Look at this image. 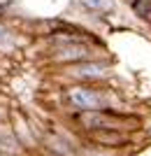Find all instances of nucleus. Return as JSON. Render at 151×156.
<instances>
[{
  "label": "nucleus",
  "mask_w": 151,
  "mask_h": 156,
  "mask_svg": "<svg viewBox=\"0 0 151 156\" xmlns=\"http://www.w3.org/2000/svg\"><path fill=\"white\" fill-rule=\"evenodd\" d=\"M72 124L81 133H95V130H121V133H135L142 126L135 114L123 110H98V112H79L72 114Z\"/></svg>",
  "instance_id": "2"
},
{
  "label": "nucleus",
  "mask_w": 151,
  "mask_h": 156,
  "mask_svg": "<svg viewBox=\"0 0 151 156\" xmlns=\"http://www.w3.org/2000/svg\"><path fill=\"white\" fill-rule=\"evenodd\" d=\"M105 47L98 40H77V42H60V44H49V63L60 68V65L79 63V61H91L105 56Z\"/></svg>",
  "instance_id": "4"
},
{
  "label": "nucleus",
  "mask_w": 151,
  "mask_h": 156,
  "mask_svg": "<svg viewBox=\"0 0 151 156\" xmlns=\"http://www.w3.org/2000/svg\"><path fill=\"white\" fill-rule=\"evenodd\" d=\"M77 5L91 16H109L116 12L114 0H77Z\"/></svg>",
  "instance_id": "7"
},
{
  "label": "nucleus",
  "mask_w": 151,
  "mask_h": 156,
  "mask_svg": "<svg viewBox=\"0 0 151 156\" xmlns=\"http://www.w3.org/2000/svg\"><path fill=\"white\" fill-rule=\"evenodd\" d=\"M86 140L105 151H116L123 149L132 142V133H121V130H95V133H86Z\"/></svg>",
  "instance_id": "5"
},
{
  "label": "nucleus",
  "mask_w": 151,
  "mask_h": 156,
  "mask_svg": "<svg viewBox=\"0 0 151 156\" xmlns=\"http://www.w3.org/2000/svg\"><path fill=\"white\" fill-rule=\"evenodd\" d=\"M63 105L70 114L98 110H121V98L116 91L107 89V84H65L63 86Z\"/></svg>",
  "instance_id": "1"
},
{
  "label": "nucleus",
  "mask_w": 151,
  "mask_h": 156,
  "mask_svg": "<svg viewBox=\"0 0 151 156\" xmlns=\"http://www.w3.org/2000/svg\"><path fill=\"white\" fill-rule=\"evenodd\" d=\"M56 75L65 84H107L114 75V65L107 56H100V58L91 61L60 65V68H56Z\"/></svg>",
  "instance_id": "3"
},
{
  "label": "nucleus",
  "mask_w": 151,
  "mask_h": 156,
  "mask_svg": "<svg viewBox=\"0 0 151 156\" xmlns=\"http://www.w3.org/2000/svg\"><path fill=\"white\" fill-rule=\"evenodd\" d=\"M16 44V35L7 21H0V49H9Z\"/></svg>",
  "instance_id": "8"
},
{
  "label": "nucleus",
  "mask_w": 151,
  "mask_h": 156,
  "mask_svg": "<svg viewBox=\"0 0 151 156\" xmlns=\"http://www.w3.org/2000/svg\"><path fill=\"white\" fill-rule=\"evenodd\" d=\"M23 147H21L16 133L12 130L9 124H0V156H21Z\"/></svg>",
  "instance_id": "6"
}]
</instances>
